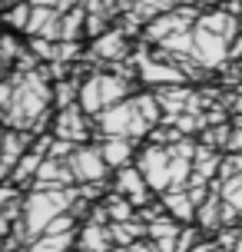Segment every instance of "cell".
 <instances>
[{"label":"cell","mask_w":242,"mask_h":252,"mask_svg":"<svg viewBox=\"0 0 242 252\" xmlns=\"http://www.w3.org/2000/svg\"><path fill=\"white\" fill-rule=\"evenodd\" d=\"M116 3H120V10H133V7H136L140 0H116Z\"/></svg>","instance_id":"cell-31"},{"label":"cell","mask_w":242,"mask_h":252,"mask_svg":"<svg viewBox=\"0 0 242 252\" xmlns=\"http://www.w3.org/2000/svg\"><path fill=\"white\" fill-rule=\"evenodd\" d=\"M103 209H106L110 226H113V222H129V219H136V206H133L126 196H120V192L106 196V199H103Z\"/></svg>","instance_id":"cell-18"},{"label":"cell","mask_w":242,"mask_h":252,"mask_svg":"<svg viewBox=\"0 0 242 252\" xmlns=\"http://www.w3.org/2000/svg\"><path fill=\"white\" fill-rule=\"evenodd\" d=\"M232 106H236V113H242V93L236 96V100H232Z\"/></svg>","instance_id":"cell-33"},{"label":"cell","mask_w":242,"mask_h":252,"mask_svg":"<svg viewBox=\"0 0 242 252\" xmlns=\"http://www.w3.org/2000/svg\"><path fill=\"white\" fill-rule=\"evenodd\" d=\"M163 206L169 209V216H173L176 222H192V219L199 216V206L189 199L186 189H169V192H163Z\"/></svg>","instance_id":"cell-14"},{"label":"cell","mask_w":242,"mask_h":252,"mask_svg":"<svg viewBox=\"0 0 242 252\" xmlns=\"http://www.w3.org/2000/svg\"><path fill=\"white\" fill-rule=\"evenodd\" d=\"M73 169H70V163H57L53 156H47L43 159V166H40V173L33 176V186L37 189H70V183H73Z\"/></svg>","instance_id":"cell-8"},{"label":"cell","mask_w":242,"mask_h":252,"mask_svg":"<svg viewBox=\"0 0 242 252\" xmlns=\"http://www.w3.org/2000/svg\"><path fill=\"white\" fill-rule=\"evenodd\" d=\"M100 153H103V159H106L110 166L123 169V166H129V156H133V139H126V136H106V139H103V146H100Z\"/></svg>","instance_id":"cell-16"},{"label":"cell","mask_w":242,"mask_h":252,"mask_svg":"<svg viewBox=\"0 0 242 252\" xmlns=\"http://www.w3.org/2000/svg\"><path fill=\"white\" fill-rule=\"evenodd\" d=\"M100 129H103V136L140 139L143 133L150 129V123L143 120L136 100H129V103H116V106H110V110H103L100 113Z\"/></svg>","instance_id":"cell-3"},{"label":"cell","mask_w":242,"mask_h":252,"mask_svg":"<svg viewBox=\"0 0 242 252\" xmlns=\"http://www.w3.org/2000/svg\"><path fill=\"white\" fill-rule=\"evenodd\" d=\"M222 163H219V156L212 153V146H199L196 150V173L192 176H203V179H212V173H219Z\"/></svg>","instance_id":"cell-20"},{"label":"cell","mask_w":242,"mask_h":252,"mask_svg":"<svg viewBox=\"0 0 242 252\" xmlns=\"http://www.w3.org/2000/svg\"><path fill=\"white\" fill-rule=\"evenodd\" d=\"M196 246H199V229H182V232H179V242H176V252H192L196 249Z\"/></svg>","instance_id":"cell-25"},{"label":"cell","mask_w":242,"mask_h":252,"mask_svg":"<svg viewBox=\"0 0 242 252\" xmlns=\"http://www.w3.org/2000/svg\"><path fill=\"white\" fill-rule=\"evenodd\" d=\"M30 136H33V133H24V129H7V136H3V176H10L13 169H17V163L27 156Z\"/></svg>","instance_id":"cell-11"},{"label":"cell","mask_w":242,"mask_h":252,"mask_svg":"<svg viewBox=\"0 0 242 252\" xmlns=\"http://www.w3.org/2000/svg\"><path fill=\"white\" fill-rule=\"evenodd\" d=\"M179 222L173 216H163V219H156L150 222V242H153L159 252H176V242H179Z\"/></svg>","instance_id":"cell-12"},{"label":"cell","mask_w":242,"mask_h":252,"mask_svg":"<svg viewBox=\"0 0 242 252\" xmlns=\"http://www.w3.org/2000/svg\"><path fill=\"white\" fill-rule=\"evenodd\" d=\"M83 30H87V7H73L70 13H63V20H60V40L77 43V37Z\"/></svg>","instance_id":"cell-19"},{"label":"cell","mask_w":242,"mask_h":252,"mask_svg":"<svg viewBox=\"0 0 242 252\" xmlns=\"http://www.w3.org/2000/svg\"><path fill=\"white\" fill-rule=\"evenodd\" d=\"M30 17H33V7H30V3H17V7L7 10V24H10L13 30H27Z\"/></svg>","instance_id":"cell-23"},{"label":"cell","mask_w":242,"mask_h":252,"mask_svg":"<svg viewBox=\"0 0 242 252\" xmlns=\"http://www.w3.org/2000/svg\"><path fill=\"white\" fill-rule=\"evenodd\" d=\"M93 57L96 60H123L126 57V30H110V33L96 37Z\"/></svg>","instance_id":"cell-15"},{"label":"cell","mask_w":242,"mask_h":252,"mask_svg":"<svg viewBox=\"0 0 242 252\" xmlns=\"http://www.w3.org/2000/svg\"><path fill=\"white\" fill-rule=\"evenodd\" d=\"M219 189V196L226 199V206H232L236 213H242V176H232V179H222V186Z\"/></svg>","instance_id":"cell-21"},{"label":"cell","mask_w":242,"mask_h":252,"mask_svg":"<svg viewBox=\"0 0 242 252\" xmlns=\"http://www.w3.org/2000/svg\"><path fill=\"white\" fill-rule=\"evenodd\" d=\"M80 252H83V249H80Z\"/></svg>","instance_id":"cell-35"},{"label":"cell","mask_w":242,"mask_h":252,"mask_svg":"<svg viewBox=\"0 0 242 252\" xmlns=\"http://www.w3.org/2000/svg\"><path fill=\"white\" fill-rule=\"evenodd\" d=\"M236 129H242V113H239V116H236Z\"/></svg>","instance_id":"cell-34"},{"label":"cell","mask_w":242,"mask_h":252,"mask_svg":"<svg viewBox=\"0 0 242 252\" xmlns=\"http://www.w3.org/2000/svg\"><path fill=\"white\" fill-rule=\"evenodd\" d=\"M0 57H3V63L10 66L13 57H20V50H17V40L13 37H3V50H0Z\"/></svg>","instance_id":"cell-27"},{"label":"cell","mask_w":242,"mask_h":252,"mask_svg":"<svg viewBox=\"0 0 242 252\" xmlns=\"http://www.w3.org/2000/svg\"><path fill=\"white\" fill-rule=\"evenodd\" d=\"M129 252H159V249H156L153 242H136V246H133Z\"/></svg>","instance_id":"cell-29"},{"label":"cell","mask_w":242,"mask_h":252,"mask_svg":"<svg viewBox=\"0 0 242 252\" xmlns=\"http://www.w3.org/2000/svg\"><path fill=\"white\" fill-rule=\"evenodd\" d=\"M66 163H70V169H73V176L80 183H100L106 176V169H110V163L103 159V153L93 150V146H77V153Z\"/></svg>","instance_id":"cell-6"},{"label":"cell","mask_w":242,"mask_h":252,"mask_svg":"<svg viewBox=\"0 0 242 252\" xmlns=\"http://www.w3.org/2000/svg\"><path fill=\"white\" fill-rule=\"evenodd\" d=\"M116 192H120V196H126L133 206H146L153 189H150V183H146V176H143L140 169L123 166V169L116 173Z\"/></svg>","instance_id":"cell-7"},{"label":"cell","mask_w":242,"mask_h":252,"mask_svg":"<svg viewBox=\"0 0 242 252\" xmlns=\"http://www.w3.org/2000/svg\"><path fill=\"white\" fill-rule=\"evenodd\" d=\"M229 150H242V129H232V139H229Z\"/></svg>","instance_id":"cell-28"},{"label":"cell","mask_w":242,"mask_h":252,"mask_svg":"<svg viewBox=\"0 0 242 252\" xmlns=\"http://www.w3.org/2000/svg\"><path fill=\"white\" fill-rule=\"evenodd\" d=\"M53 96H57V106H63V110H70V106H73V100L80 103V80L60 83V87L53 90Z\"/></svg>","instance_id":"cell-22"},{"label":"cell","mask_w":242,"mask_h":252,"mask_svg":"<svg viewBox=\"0 0 242 252\" xmlns=\"http://www.w3.org/2000/svg\"><path fill=\"white\" fill-rule=\"evenodd\" d=\"M140 173L146 176L150 189L156 192H169L173 189V153L169 146H146L140 153Z\"/></svg>","instance_id":"cell-4"},{"label":"cell","mask_w":242,"mask_h":252,"mask_svg":"<svg viewBox=\"0 0 242 252\" xmlns=\"http://www.w3.org/2000/svg\"><path fill=\"white\" fill-rule=\"evenodd\" d=\"M196 27H206L209 33H219V37L232 40V37H236V30H239V20H236L229 10H216V13H203Z\"/></svg>","instance_id":"cell-17"},{"label":"cell","mask_w":242,"mask_h":252,"mask_svg":"<svg viewBox=\"0 0 242 252\" xmlns=\"http://www.w3.org/2000/svg\"><path fill=\"white\" fill-rule=\"evenodd\" d=\"M80 189H37L24 199V229L30 236H43L53 219L70 213Z\"/></svg>","instance_id":"cell-1"},{"label":"cell","mask_w":242,"mask_h":252,"mask_svg":"<svg viewBox=\"0 0 242 252\" xmlns=\"http://www.w3.org/2000/svg\"><path fill=\"white\" fill-rule=\"evenodd\" d=\"M229 139H232L229 126H216V129L206 133V146H229Z\"/></svg>","instance_id":"cell-26"},{"label":"cell","mask_w":242,"mask_h":252,"mask_svg":"<svg viewBox=\"0 0 242 252\" xmlns=\"http://www.w3.org/2000/svg\"><path fill=\"white\" fill-rule=\"evenodd\" d=\"M30 3H33V7H60L63 0H30Z\"/></svg>","instance_id":"cell-30"},{"label":"cell","mask_w":242,"mask_h":252,"mask_svg":"<svg viewBox=\"0 0 242 252\" xmlns=\"http://www.w3.org/2000/svg\"><path fill=\"white\" fill-rule=\"evenodd\" d=\"M136 60H140V73H143V80H150V83H156V87H179V83H182V73H179L176 66L156 63L150 53H140Z\"/></svg>","instance_id":"cell-10"},{"label":"cell","mask_w":242,"mask_h":252,"mask_svg":"<svg viewBox=\"0 0 242 252\" xmlns=\"http://www.w3.org/2000/svg\"><path fill=\"white\" fill-rule=\"evenodd\" d=\"M53 133H57V139H70V143H83L90 133V123H87V113H83V106H70V110H63L60 113V120H57V126H53Z\"/></svg>","instance_id":"cell-9"},{"label":"cell","mask_w":242,"mask_h":252,"mask_svg":"<svg viewBox=\"0 0 242 252\" xmlns=\"http://www.w3.org/2000/svg\"><path fill=\"white\" fill-rule=\"evenodd\" d=\"M192 252H219V249H216V246H209V242H199Z\"/></svg>","instance_id":"cell-32"},{"label":"cell","mask_w":242,"mask_h":252,"mask_svg":"<svg viewBox=\"0 0 242 252\" xmlns=\"http://www.w3.org/2000/svg\"><path fill=\"white\" fill-rule=\"evenodd\" d=\"M136 106H140L143 120H146L150 126L159 123V100H156V96H136Z\"/></svg>","instance_id":"cell-24"},{"label":"cell","mask_w":242,"mask_h":252,"mask_svg":"<svg viewBox=\"0 0 242 252\" xmlns=\"http://www.w3.org/2000/svg\"><path fill=\"white\" fill-rule=\"evenodd\" d=\"M156 100H159V106H163L169 116H182V110H196V106H199L196 96L182 87H159Z\"/></svg>","instance_id":"cell-13"},{"label":"cell","mask_w":242,"mask_h":252,"mask_svg":"<svg viewBox=\"0 0 242 252\" xmlns=\"http://www.w3.org/2000/svg\"><path fill=\"white\" fill-rule=\"evenodd\" d=\"M192 33H196V53H192V60L199 63V66H222V63L232 57L229 40L226 37L209 33L206 27H196Z\"/></svg>","instance_id":"cell-5"},{"label":"cell","mask_w":242,"mask_h":252,"mask_svg":"<svg viewBox=\"0 0 242 252\" xmlns=\"http://www.w3.org/2000/svg\"><path fill=\"white\" fill-rule=\"evenodd\" d=\"M126 83L120 80V76L113 73H93L80 87V106H83V113H96L100 116L103 110H110V106H116V103H123V96H126Z\"/></svg>","instance_id":"cell-2"}]
</instances>
